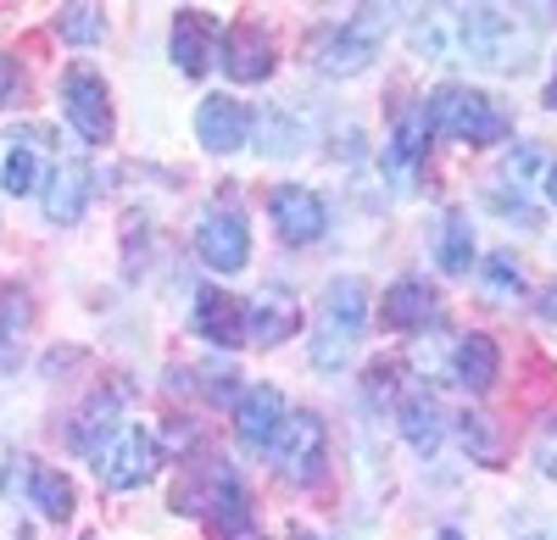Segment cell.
Listing matches in <instances>:
<instances>
[{"label": "cell", "mask_w": 557, "mask_h": 540, "mask_svg": "<svg viewBox=\"0 0 557 540\" xmlns=\"http://www.w3.org/2000/svg\"><path fill=\"white\" fill-rule=\"evenodd\" d=\"M117 429H123V424H117V395H112V390H101V395H89L84 407H78V418H73L67 440H73V452L101 457V445H107Z\"/></svg>", "instance_id": "15"}, {"label": "cell", "mask_w": 557, "mask_h": 540, "mask_svg": "<svg viewBox=\"0 0 557 540\" xmlns=\"http://www.w3.org/2000/svg\"><path fill=\"white\" fill-rule=\"evenodd\" d=\"M391 23H396V7H357L341 28L312 39V67L323 78H357L380 56V39L391 34Z\"/></svg>", "instance_id": "4"}, {"label": "cell", "mask_w": 557, "mask_h": 540, "mask_svg": "<svg viewBox=\"0 0 557 540\" xmlns=\"http://www.w3.org/2000/svg\"><path fill=\"white\" fill-rule=\"evenodd\" d=\"M196 251H201V262L212 267V274H240V267L251 262V223L240 212H228V206L207 212L196 223Z\"/></svg>", "instance_id": "8"}, {"label": "cell", "mask_w": 557, "mask_h": 540, "mask_svg": "<svg viewBox=\"0 0 557 540\" xmlns=\"http://www.w3.org/2000/svg\"><path fill=\"white\" fill-rule=\"evenodd\" d=\"M485 279H491V290L496 296H524V267L507 256V251H496V256H485Z\"/></svg>", "instance_id": "26"}, {"label": "cell", "mask_w": 557, "mask_h": 540, "mask_svg": "<svg viewBox=\"0 0 557 540\" xmlns=\"http://www.w3.org/2000/svg\"><path fill=\"white\" fill-rule=\"evenodd\" d=\"M28 497H34V507L51 518V524H67L73 507H78L73 479H67L62 468H28Z\"/></svg>", "instance_id": "20"}, {"label": "cell", "mask_w": 557, "mask_h": 540, "mask_svg": "<svg viewBox=\"0 0 557 540\" xmlns=\"http://www.w3.org/2000/svg\"><path fill=\"white\" fill-rule=\"evenodd\" d=\"M62 117L84 134L89 146H107L112 140V96H107V78L96 67H67L62 73Z\"/></svg>", "instance_id": "7"}, {"label": "cell", "mask_w": 557, "mask_h": 540, "mask_svg": "<svg viewBox=\"0 0 557 540\" xmlns=\"http://www.w3.org/2000/svg\"><path fill=\"white\" fill-rule=\"evenodd\" d=\"M268 452H273V468L285 474V479L312 485V479L323 474V457H330V429H323L318 413H296V407H290V418L278 424V435H273Z\"/></svg>", "instance_id": "5"}, {"label": "cell", "mask_w": 557, "mask_h": 540, "mask_svg": "<svg viewBox=\"0 0 557 540\" xmlns=\"http://www.w3.org/2000/svg\"><path fill=\"white\" fill-rule=\"evenodd\" d=\"M0 190H7V196H34L39 190V156H34V146L12 140L7 162H0Z\"/></svg>", "instance_id": "23"}, {"label": "cell", "mask_w": 557, "mask_h": 540, "mask_svg": "<svg viewBox=\"0 0 557 540\" xmlns=\"http://www.w3.org/2000/svg\"><path fill=\"white\" fill-rule=\"evenodd\" d=\"M535 167H541V151H535V146H519V156H507V173H513L519 185H524V178H530Z\"/></svg>", "instance_id": "31"}, {"label": "cell", "mask_w": 557, "mask_h": 540, "mask_svg": "<svg viewBox=\"0 0 557 540\" xmlns=\"http://www.w3.org/2000/svg\"><path fill=\"white\" fill-rule=\"evenodd\" d=\"M435 318H441V296H435L424 279H396V285L380 296V324H385V329L412 335V329H435Z\"/></svg>", "instance_id": "13"}, {"label": "cell", "mask_w": 557, "mask_h": 540, "mask_svg": "<svg viewBox=\"0 0 557 540\" xmlns=\"http://www.w3.org/2000/svg\"><path fill=\"white\" fill-rule=\"evenodd\" d=\"M196 329H201L212 346L235 351V346L251 340V306H246L240 296L218 290V285H201V290H196Z\"/></svg>", "instance_id": "10"}, {"label": "cell", "mask_w": 557, "mask_h": 540, "mask_svg": "<svg viewBox=\"0 0 557 540\" xmlns=\"http://www.w3.org/2000/svg\"><path fill=\"white\" fill-rule=\"evenodd\" d=\"M541 318H546V324H552V329H557V285H552V290H546V296H541Z\"/></svg>", "instance_id": "32"}, {"label": "cell", "mask_w": 557, "mask_h": 540, "mask_svg": "<svg viewBox=\"0 0 557 540\" xmlns=\"http://www.w3.org/2000/svg\"><path fill=\"white\" fill-rule=\"evenodd\" d=\"M462 445H474V457H480V463H491V457H496V440H491V429H485V418H480V413L462 418Z\"/></svg>", "instance_id": "28"}, {"label": "cell", "mask_w": 557, "mask_h": 540, "mask_svg": "<svg viewBox=\"0 0 557 540\" xmlns=\"http://www.w3.org/2000/svg\"><path fill=\"white\" fill-rule=\"evenodd\" d=\"M546 201L557 206V162H552V173H546Z\"/></svg>", "instance_id": "33"}, {"label": "cell", "mask_w": 557, "mask_h": 540, "mask_svg": "<svg viewBox=\"0 0 557 540\" xmlns=\"http://www.w3.org/2000/svg\"><path fill=\"white\" fill-rule=\"evenodd\" d=\"M546 106H552V112H557V78H552V84H546Z\"/></svg>", "instance_id": "34"}, {"label": "cell", "mask_w": 557, "mask_h": 540, "mask_svg": "<svg viewBox=\"0 0 557 540\" xmlns=\"http://www.w3.org/2000/svg\"><path fill=\"white\" fill-rule=\"evenodd\" d=\"M84 201H89V173H84V162L57 167L51 185H45V217H51L57 229H67V223L84 217Z\"/></svg>", "instance_id": "17"}, {"label": "cell", "mask_w": 557, "mask_h": 540, "mask_svg": "<svg viewBox=\"0 0 557 540\" xmlns=\"http://www.w3.org/2000/svg\"><path fill=\"white\" fill-rule=\"evenodd\" d=\"M424 140H430V117H424V106H412V112H401V123H396V134H391V162H418L424 156Z\"/></svg>", "instance_id": "24"}, {"label": "cell", "mask_w": 557, "mask_h": 540, "mask_svg": "<svg viewBox=\"0 0 557 540\" xmlns=\"http://www.w3.org/2000/svg\"><path fill=\"white\" fill-rule=\"evenodd\" d=\"M535 23L513 7H435L412 23V51L430 62H480L496 73H524L535 62Z\"/></svg>", "instance_id": "1"}, {"label": "cell", "mask_w": 557, "mask_h": 540, "mask_svg": "<svg viewBox=\"0 0 557 540\" xmlns=\"http://www.w3.org/2000/svg\"><path fill=\"white\" fill-rule=\"evenodd\" d=\"M246 134H251V112H246L235 96H207V101L196 106V140H201L212 156L240 151Z\"/></svg>", "instance_id": "11"}, {"label": "cell", "mask_w": 557, "mask_h": 540, "mask_svg": "<svg viewBox=\"0 0 557 540\" xmlns=\"http://www.w3.org/2000/svg\"><path fill=\"white\" fill-rule=\"evenodd\" d=\"M441 540H462V535H451V529H446V535H441Z\"/></svg>", "instance_id": "35"}, {"label": "cell", "mask_w": 557, "mask_h": 540, "mask_svg": "<svg viewBox=\"0 0 557 540\" xmlns=\"http://www.w3.org/2000/svg\"><path fill=\"white\" fill-rule=\"evenodd\" d=\"M173 67L184 78H201L212 67V23L201 12H178L173 17Z\"/></svg>", "instance_id": "16"}, {"label": "cell", "mask_w": 557, "mask_h": 540, "mask_svg": "<svg viewBox=\"0 0 557 540\" xmlns=\"http://www.w3.org/2000/svg\"><path fill=\"white\" fill-rule=\"evenodd\" d=\"M57 34H62L67 45H96V39L107 34V17H101V7H62Z\"/></svg>", "instance_id": "25"}, {"label": "cell", "mask_w": 557, "mask_h": 540, "mask_svg": "<svg viewBox=\"0 0 557 540\" xmlns=\"http://www.w3.org/2000/svg\"><path fill=\"white\" fill-rule=\"evenodd\" d=\"M17 96H23V67L0 51V106H17Z\"/></svg>", "instance_id": "30"}, {"label": "cell", "mask_w": 557, "mask_h": 540, "mask_svg": "<svg viewBox=\"0 0 557 540\" xmlns=\"http://www.w3.org/2000/svg\"><path fill=\"white\" fill-rule=\"evenodd\" d=\"M23 318H28V296L7 285V290H0V346H7V340L23 329Z\"/></svg>", "instance_id": "27"}, {"label": "cell", "mask_w": 557, "mask_h": 540, "mask_svg": "<svg viewBox=\"0 0 557 540\" xmlns=\"http://www.w3.org/2000/svg\"><path fill=\"white\" fill-rule=\"evenodd\" d=\"M296 318H301V312H296V301L285 290H262L251 301V340L257 346H278V340L296 329Z\"/></svg>", "instance_id": "19"}, {"label": "cell", "mask_w": 557, "mask_h": 540, "mask_svg": "<svg viewBox=\"0 0 557 540\" xmlns=\"http://www.w3.org/2000/svg\"><path fill=\"white\" fill-rule=\"evenodd\" d=\"M368 324H374V296H368V285L351 279V274L335 279L330 290H323V324L312 335V368L335 374L351 356V346L368 335Z\"/></svg>", "instance_id": "3"}, {"label": "cell", "mask_w": 557, "mask_h": 540, "mask_svg": "<svg viewBox=\"0 0 557 540\" xmlns=\"http://www.w3.org/2000/svg\"><path fill=\"white\" fill-rule=\"evenodd\" d=\"M424 117H430V134H446V140H462V146H496L513 134L502 101L474 84H441L424 101Z\"/></svg>", "instance_id": "2"}, {"label": "cell", "mask_w": 557, "mask_h": 540, "mask_svg": "<svg viewBox=\"0 0 557 540\" xmlns=\"http://www.w3.org/2000/svg\"><path fill=\"white\" fill-rule=\"evenodd\" d=\"M301 540H307V535H301Z\"/></svg>", "instance_id": "37"}, {"label": "cell", "mask_w": 557, "mask_h": 540, "mask_svg": "<svg viewBox=\"0 0 557 540\" xmlns=\"http://www.w3.org/2000/svg\"><path fill=\"white\" fill-rule=\"evenodd\" d=\"M162 463V445L151 429H139V424H123L107 445H101V457H96V474L107 490H134V485H146Z\"/></svg>", "instance_id": "6"}, {"label": "cell", "mask_w": 557, "mask_h": 540, "mask_svg": "<svg viewBox=\"0 0 557 540\" xmlns=\"http://www.w3.org/2000/svg\"><path fill=\"white\" fill-rule=\"evenodd\" d=\"M396 424H401V440L412 445V452L430 457L435 445H441V407H435L430 395H407L401 413H396Z\"/></svg>", "instance_id": "22"}, {"label": "cell", "mask_w": 557, "mask_h": 540, "mask_svg": "<svg viewBox=\"0 0 557 540\" xmlns=\"http://www.w3.org/2000/svg\"><path fill=\"white\" fill-rule=\"evenodd\" d=\"M285 418H290L285 390H273V385H251L235 401V429H240L246 445H273V435H278V424H285Z\"/></svg>", "instance_id": "14"}, {"label": "cell", "mask_w": 557, "mask_h": 540, "mask_svg": "<svg viewBox=\"0 0 557 540\" xmlns=\"http://www.w3.org/2000/svg\"><path fill=\"white\" fill-rule=\"evenodd\" d=\"M268 212L278 223V235H285V246H312L330 229V206H323L318 190H307V185H278Z\"/></svg>", "instance_id": "9"}, {"label": "cell", "mask_w": 557, "mask_h": 540, "mask_svg": "<svg viewBox=\"0 0 557 540\" xmlns=\"http://www.w3.org/2000/svg\"><path fill=\"white\" fill-rule=\"evenodd\" d=\"M223 73L235 78V84H262L268 73H273V39H268V28H257V23H235L223 34Z\"/></svg>", "instance_id": "12"}, {"label": "cell", "mask_w": 557, "mask_h": 540, "mask_svg": "<svg viewBox=\"0 0 557 540\" xmlns=\"http://www.w3.org/2000/svg\"><path fill=\"white\" fill-rule=\"evenodd\" d=\"M530 540H535V535H530Z\"/></svg>", "instance_id": "36"}, {"label": "cell", "mask_w": 557, "mask_h": 540, "mask_svg": "<svg viewBox=\"0 0 557 540\" xmlns=\"http://www.w3.org/2000/svg\"><path fill=\"white\" fill-rule=\"evenodd\" d=\"M535 468H541L546 479H557V418H546L541 435H535Z\"/></svg>", "instance_id": "29"}, {"label": "cell", "mask_w": 557, "mask_h": 540, "mask_svg": "<svg viewBox=\"0 0 557 540\" xmlns=\"http://www.w3.org/2000/svg\"><path fill=\"white\" fill-rule=\"evenodd\" d=\"M435 262L446 267L451 279H462V274H469V267H474V229H469V212H446V217H441Z\"/></svg>", "instance_id": "21"}, {"label": "cell", "mask_w": 557, "mask_h": 540, "mask_svg": "<svg viewBox=\"0 0 557 540\" xmlns=\"http://www.w3.org/2000/svg\"><path fill=\"white\" fill-rule=\"evenodd\" d=\"M451 363H457V385L491 390L496 385V368H502V351H496L491 335H462L457 351H451Z\"/></svg>", "instance_id": "18"}]
</instances>
